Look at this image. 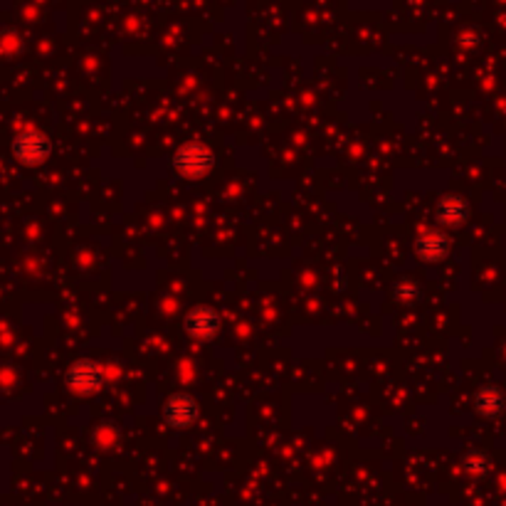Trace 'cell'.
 Masks as SVG:
<instances>
[{"mask_svg": "<svg viewBox=\"0 0 506 506\" xmlns=\"http://www.w3.org/2000/svg\"><path fill=\"white\" fill-rule=\"evenodd\" d=\"M173 168L183 178H203L215 168V154L205 144L190 141L183 144L173 156Z\"/></svg>", "mask_w": 506, "mask_h": 506, "instance_id": "cell-1", "label": "cell"}, {"mask_svg": "<svg viewBox=\"0 0 506 506\" xmlns=\"http://www.w3.org/2000/svg\"><path fill=\"white\" fill-rule=\"evenodd\" d=\"M163 423L173 430H186L200 415V406L188 393H173L171 398L163 403Z\"/></svg>", "mask_w": 506, "mask_h": 506, "instance_id": "cell-2", "label": "cell"}, {"mask_svg": "<svg viewBox=\"0 0 506 506\" xmlns=\"http://www.w3.org/2000/svg\"><path fill=\"white\" fill-rule=\"evenodd\" d=\"M50 151H53V144L40 131H23L13 141V154L23 166H40L43 161H47Z\"/></svg>", "mask_w": 506, "mask_h": 506, "instance_id": "cell-3", "label": "cell"}, {"mask_svg": "<svg viewBox=\"0 0 506 506\" xmlns=\"http://www.w3.org/2000/svg\"><path fill=\"white\" fill-rule=\"evenodd\" d=\"M101 383H104V373L90 358H81V361L72 363L70 371H67V386L74 393H81V396H90L94 390H100Z\"/></svg>", "mask_w": 506, "mask_h": 506, "instance_id": "cell-4", "label": "cell"}, {"mask_svg": "<svg viewBox=\"0 0 506 506\" xmlns=\"http://www.w3.org/2000/svg\"><path fill=\"white\" fill-rule=\"evenodd\" d=\"M183 326H186V334L193 336V339L210 341V339H215L217 331H220V317H217L215 309L196 307L186 314Z\"/></svg>", "mask_w": 506, "mask_h": 506, "instance_id": "cell-5", "label": "cell"}, {"mask_svg": "<svg viewBox=\"0 0 506 506\" xmlns=\"http://www.w3.org/2000/svg\"><path fill=\"white\" fill-rule=\"evenodd\" d=\"M415 253L423 263H443L447 253H450V237L444 235L443 230H425L415 240Z\"/></svg>", "mask_w": 506, "mask_h": 506, "instance_id": "cell-6", "label": "cell"}, {"mask_svg": "<svg viewBox=\"0 0 506 506\" xmlns=\"http://www.w3.org/2000/svg\"><path fill=\"white\" fill-rule=\"evenodd\" d=\"M470 217V205L462 196H444L437 203V220L447 227H460L467 223Z\"/></svg>", "mask_w": 506, "mask_h": 506, "instance_id": "cell-7", "label": "cell"}, {"mask_svg": "<svg viewBox=\"0 0 506 506\" xmlns=\"http://www.w3.org/2000/svg\"><path fill=\"white\" fill-rule=\"evenodd\" d=\"M474 406H477V410H480L482 415H499L501 410H504V393L499 388H492V386H487V388H482L480 393H477V400H474Z\"/></svg>", "mask_w": 506, "mask_h": 506, "instance_id": "cell-8", "label": "cell"}, {"mask_svg": "<svg viewBox=\"0 0 506 506\" xmlns=\"http://www.w3.org/2000/svg\"><path fill=\"white\" fill-rule=\"evenodd\" d=\"M396 299L403 301V304H413V301H417V299H420V290H417L415 282L410 280L398 282V284H396Z\"/></svg>", "mask_w": 506, "mask_h": 506, "instance_id": "cell-9", "label": "cell"}, {"mask_svg": "<svg viewBox=\"0 0 506 506\" xmlns=\"http://www.w3.org/2000/svg\"><path fill=\"white\" fill-rule=\"evenodd\" d=\"M462 464H464V470L472 472V474H482V472L487 470V457L480 453H470L462 460Z\"/></svg>", "mask_w": 506, "mask_h": 506, "instance_id": "cell-10", "label": "cell"}]
</instances>
